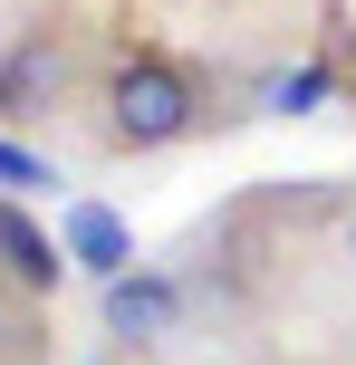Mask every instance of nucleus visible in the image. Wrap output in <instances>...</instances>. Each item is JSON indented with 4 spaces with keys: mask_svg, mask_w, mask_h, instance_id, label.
<instances>
[{
    "mask_svg": "<svg viewBox=\"0 0 356 365\" xmlns=\"http://www.w3.org/2000/svg\"><path fill=\"white\" fill-rule=\"evenodd\" d=\"M318 96H327V68H299V77H280V106H289V115H299V106H318Z\"/></svg>",
    "mask_w": 356,
    "mask_h": 365,
    "instance_id": "0eeeda50",
    "label": "nucleus"
},
{
    "mask_svg": "<svg viewBox=\"0 0 356 365\" xmlns=\"http://www.w3.org/2000/svg\"><path fill=\"white\" fill-rule=\"evenodd\" d=\"M347 259H356V212H347Z\"/></svg>",
    "mask_w": 356,
    "mask_h": 365,
    "instance_id": "6e6552de",
    "label": "nucleus"
},
{
    "mask_svg": "<svg viewBox=\"0 0 356 365\" xmlns=\"http://www.w3.org/2000/svg\"><path fill=\"white\" fill-rule=\"evenodd\" d=\"M96 308H106V336H126V346H164L173 327H183V279L164 269H126L96 289Z\"/></svg>",
    "mask_w": 356,
    "mask_h": 365,
    "instance_id": "7ed1b4c3",
    "label": "nucleus"
},
{
    "mask_svg": "<svg viewBox=\"0 0 356 365\" xmlns=\"http://www.w3.org/2000/svg\"><path fill=\"white\" fill-rule=\"evenodd\" d=\"M96 106H106V145L116 154H164V145H183V135H203L212 87H203V68H183L173 48H116Z\"/></svg>",
    "mask_w": 356,
    "mask_h": 365,
    "instance_id": "f257e3e1",
    "label": "nucleus"
},
{
    "mask_svg": "<svg viewBox=\"0 0 356 365\" xmlns=\"http://www.w3.org/2000/svg\"><path fill=\"white\" fill-rule=\"evenodd\" d=\"M77 259H87V269H96V289H106V279H126V221H116V212H77Z\"/></svg>",
    "mask_w": 356,
    "mask_h": 365,
    "instance_id": "39448f33",
    "label": "nucleus"
},
{
    "mask_svg": "<svg viewBox=\"0 0 356 365\" xmlns=\"http://www.w3.org/2000/svg\"><path fill=\"white\" fill-rule=\"evenodd\" d=\"M0 269H10L19 289L39 298V289H58V269H68V250H58V240L39 231V221L19 212V202H0Z\"/></svg>",
    "mask_w": 356,
    "mask_h": 365,
    "instance_id": "20e7f679",
    "label": "nucleus"
},
{
    "mask_svg": "<svg viewBox=\"0 0 356 365\" xmlns=\"http://www.w3.org/2000/svg\"><path fill=\"white\" fill-rule=\"evenodd\" d=\"M68 77H77V48L68 29H19L0 48V125H39V115L68 106Z\"/></svg>",
    "mask_w": 356,
    "mask_h": 365,
    "instance_id": "f03ea898",
    "label": "nucleus"
},
{
    "mask_svg": "<svg viewBox=\"0 0 356 365\" xmlns=\"http://www.w3.org/2000/svg\"><path fill=\"white\" fill-rule=\"evenodd\" d=\"M0 182H10V192H39V182H49V164H39V154H19L10 135H0Z\"/></svg>",
    "mask_w": 356,
    "mask_h": 365,
    "instance_id": "423d86ee",
    "label": "nucleus"
}]
</instances>
